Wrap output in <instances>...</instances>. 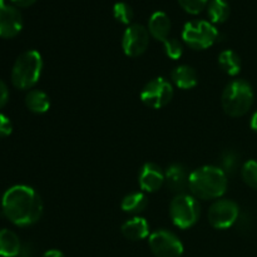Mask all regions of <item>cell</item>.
Here are the masks:
<instances>
[{
  "label": "cell",
  "instance_id": "f546056e",
  "mask_svg": "<svg viewBox=\"0 0 257 257\" xmlns=\"http://www.w3.org/2000/svg\"><path fill=\"white\" fill-rule=\"evenodd\" d=\"M37 0H12L13 4L18 8H28L32 7Z\"/></svg>",
  "mask_w": 257,
  "mask_h": 257
},
{
  "label": "cell",
  "instance_id": "f1b7e54d",
  "mask_svg": "<svg viewBox=\"0 0 257 257\" xmlns=\"http://www.w3.org/2000/svg\"><path fill=\"white\" fill-rule=\"evenodd\" d=\"M236 225L238 226V231H240V230L241 231L250 230L251 221H250V217H248V215H241V213H240V217H238Z\"/></svg>",
  "mask_w": 257,
  "mask_h": 257
},
{
  "label": "cell",
  "instance_id": "30bf717a",
  "mask_svg": "<svg viewBox=\"0 0 257 257\" xmlns=\"http://www.w3.org/2000/svg\"><path fill=\"white\" fill-rule=\"evenodd\" d=\"M150 32L142 24H131L122 37L123 52L127 57L136 58L142 55L150 45Z\"/></svg>",
  "mask_w": 257,
  "mask_h": 257
},
{
  "label": "cell",
  "instance_id": "ac0fdd59",
  "mask_svg": "<svg viewBox=\"0 0 257 257\" xmlns=\"http://www.w3.org/2000/svg\"><path fill=\"white\" fill-rule=\"evenodd\" d=\"M25 105L34 114H44L50 108L49 95L40 89H30L25 95Z\"/></svg>",
  "mask_w": 257,
  "mask_h": 257
},
{
  "label": "cell",
  "instance_id": "6da1fadb",
  "mask_svg": "<svg viewBox=\"0 0 257 257\" xmlns=\"http://www.w3.org/2000/svg\"><path fill=\"white\" fill-rule=\"evenodd\" d=\"M2 208L4 216L13 225L28 227L42 218L44 206L34 188L27 185H15L3 195Z\"/></svg>",
  "mask_w": 257,
  "mask_h": 257
},
{
  "label": "cell",
  "instance_id": "9c48e42d",
  "mask_svg": "<svg viewBox=\"0 0 257 257\" xmlns=\"http://www.w3.org/2000/svg\"><path fill=\"white\" fill-rule=\"evenodd\" d=\"M240 213V207L235 201L218 198L208 208L207 218L210 225L216 230H227L236 225Z\"/></svg>",
  "mask_w": 257,
  "mask_h": 257
},
{
  "label": "cell",
  "instance_id": "d4e9b609",
  "mask_svg": "<svg viewBox=\"0 0 257 257\" xmlns=\"http://www.w3.org/2000/svg\"><path fill=\"white\" fill-rule=\"evenodd\" d=\"M163 47H165V53L170 59L177 60L182 57L183 54V44L176 38H168L167 40L163 42Z\"/></svg>",
  "mask_w": 257,
  "mask_h": 257
},
{
  "label": "cell",
  "instance_id": "4fadbf2b",
  "mask_svg": "<svg viewBox=\"0 0 257 257\" xmlns=\"http://www.w3.org/2000/svg\"><path fill=\"white\" fill-rule=\"evenodd\" d=\"M190 175L187 167L182 163H173L165 171V185L175 195L186 193L190 185Z\"/></svg>",
  "mask_w": 257,
  "mask_h": 257
},
{
  "label": "cell",
  "instance_id": "d6986e66",
  "mask_svg": "<svg viewBox=\"0 0 257 257\" xmlns=\"http://www.w3.org/2000/svg\"><path fill=\"white\" fill-rule=\"evenodd\" d=\"M218 64H220L221 69L230 77H236V75L240 74L241 68H242L240 55L232 49H226L220 53Z\"/></svg>",
  "mask_w": 257,
  "mask_h": 257
},
{
  "label": "cell",
  "instance_id": "1f68e13d",
  "mask_svg": "<svg viewBox=\"0 0 257 257\" xmlns=\"http://www.w3.org/2000/svg\"><path fill=\"white\" fill-rule=\"evenodd\" d=\"M250 127H251V130L253 131V132L257 133V110H256L255 113H253L252 117H251Z\"/></svg>",
  "mask_w": 257,
  "mask_h": 257
},
{
  "label": "cell",
  "instance_id": "836d02e7",
  "mask_svg": "<svg viewBox=\"0 0 257 257\" xmlns=\"http://www.w3.org/2000/svg\"><path fill=\"white\" fill-rule=\"evenodd\" d=\"M0 257H3V256H0Z\"/></svg>",
  "mask_w": 257,
  "mask_h": 257
},
{
  "label": "cell",
  "instance_id": "cb8c5ba5",
  "mask_svg": "<svg viewBox=\"0 0 257 257\" xmlns=\"http://www.w3.org/2000/svg\"><path fill=\"white\" fill-rule=\"evenodd\" d=\"M241 176L248 187L257 190V161L250 160L243 163L241 167Z\"/></svg>",
  "mask_w": 257,
  "mask_h": 257
},
{
  "label": "cell",
  "instance_id": "7c38bea8",
  "mask_svg": "<svg viewBox=\"0 0 257 257\" xmlns=\"http://www.w3.org/2000/svg\"><path fill=\"white\" fill-rule=\"evenodd\" d=\"M138 183L145 192H157L165 185V171L157 163H145L140 170Z\"/></svg>",
  "mask_w": 257,
  "mask_h": 257
},
{
  "label": "cell",
  "instance_id": "d6a6232c",
  "mask_svg": "<svg viewBox=\"0 0 257 257\" xmlns=\"http://www.w3.org/2000/svg\"><path fill=\"white\" fill-rule=\"evenodd\" d=\"M4 5H7V4H5V0H0V8L4 7Z\"/></svg>",
  "mask_w": 257,
  "mask_h": 257
},
{
  "label": "cell",
  "instance_id": "277c9868",
  "mask_svg": "<svg viewBox=\"0 0 257 257\" xmlns=\"http://www.w3.org/2000/svg\"><path fill=\"white\" fill-rule=\"evenodd\" d=\"M43 58L34 49L22 53L15 60L12 69V83L17 89L29 90L37 85L42 77Z\"/></svg>",
  "mask_w": 257,
  "mask_h": 257
},
{
  "label": "cell",
  "instance_id": "5b68a950",
  "mask_svg": "<svg viewBox=\"0 0 257 257\" xmlns=\"http://www.w3.org/2000/svg\"><path fill=\"white\" fill-rule=\"evenodd\" d=\"M170 216L173 225L181 230L193 227L201 217V205L190 193L176 195L170 203Z\"/></svg>",
  "mask_w": 257,
  "mask_h": 257
},
{
  "label": "cell",
  "instance_id": "603a6c76",
  "mask_svg": "<svg viewBox=\"0 0 257 257\" xmlns=\"http://www.w3.org/2000/svg\"><path fill=\"white\" fill-rule=\"evenodd\" d=\"M113 17L120 24L131 25L132 24L133 17H135V12H133V8L128 3L118 2L113 7Z\"/></svg>",
  "mask_w": 257,
  "mask_h": 257
},
{
  "label": "cell",
  "instance_id": "9a60e30c",
  "mask_svg": "<svg viewBox=\"0 0 257 257\" xmlns=\"http://www.w3.org/2000/svg\"><path fill=\"white\" fill-rule=\"evenodd\" d=\"M171 19L165 12H155L148 19V32L152 38L160 42H165L170 38Z\"/></svg>",
  "mask_w": 257,
  "mask_h": 257
},
{
  "label": "cell",
  "instance_id": "ffe728a7",
  "mask_svg": "<svg viewBox=\"0 0 257 257\" xmlns=\"http://www.w3.org/2000/svg\"><path fill=\"white\" fill-rule=\"evenodd\" d=\"M148 198L143 192H132L124 196L120 202V208L125 213L138 216L147 208Z\"/></svg>",
  "mask_w": 257,
  "mask_h": 257
},
{
  "label": "cell",
  "instance_id": "8fae6325",
  "mask_svg": "<svg viewBox=\"0 0 257 257\" xmlns=\"http://www.w3.org/2000/svg\"><path fill=\"white\" fill-rule=\"evenodd\" d=\"M23 15L14 5L0 8V38L12 39L23 29Z\"/></svg>",
  "mask_w": 257,
  "mask_h": 257
},
{
  "label": "cell",
  "instance_id": "4316f807",
  "mask_svg": "<svg viewBox=\"0 0 257 257\" xmlns=\"http://www.w3.org/2000/svg\"><path fill=\"white\" fill-rule=\"evenodd\" d=\"M13 132V123L9 117L0 113V137H8Z\"/></svg>",
  "mask_w": 257,
  "mask_h": 257
},
{
  "label": "cell",
  "instance_id": "7a4b0ae2",
  "mask_svg": "<svg viewBox=\"0 0 257 257\" xmlns=\"http://www.w3.org/2000/svg\"><path fill=\"white\" fill-rule=\"evenodd\" d=\"M228 176L218 166H202L190 175L188 190L197 200H218L227 191Z\"/></svg>",
  "mask_w": 257,
  "mask_h": 257
},
{
  "label": "cell",
  "instance_id": "3957f363",
  "mask_svg": "<svg viewBox=\"0 0 257 257\" xmlns=\"http://www.w3.org/2000/svg\"><path fill=\"white\" fill-rule=\"evenodd\" d=\"M255 102V92L247 80L233 79L222 92V108L230 117H243L250 112Z\"/></svg>",
  "mask_w": 257,
  "mask_h": 257
},
{
  "label": "cell",
  "instance_id": "ba28073f",
  "mask_svg": "<svg viewBox=\"0 0 257 257\" xmlns=\"http://www.w3.org/2000/svg\"><path fill=\"white\" fill-rule=\"evenodd\" d=\"M148 245L156 257H182L185 252L180 237L166 228L153 231L148 237Z\"/></svg>",
  "mask_w": 257,
  "mask_h": 257
},
{
  "label": "cell",
  "instance_id": "44dd1931",
  "mask_svg": "<svg viewBox=\"0 0 257 257\" xmlns=\"http://www.w3.org/2000/svg\"><path fill=\"white\" fill-rule=\"evenodd\" d=\"M230 5L227 0H210L207 5V15L210 22L215 24H222L230 17Z\"/></svg>",
  "mask_w": 257,
  "mask_h": 257
},
{
  "label": "cell",
  "instance_id": "484cf974",
  "mask_svg": "<svg viewBox=\"0 0 257 257\" xmlns=\"http://www.w3.org/2000/svg\"><path fill=\"white\" fill-rule=\"evenodd\" d=\"M210 3V0H178L180 7L185 10L186 13L192 15H197L206 9Z\"/></svg>",
  "mask_w": 257,
  "mask_h": 257
},
{
  "label": "cell",
  "instance_id": "4dcf8cb0",
  "mask_svg": "<svg viewBox=\"0 0 257 257\" xmlns=\"http://www.w3.org/2000/svg\"><path fill=\"white\" fill-rule=\"evenodd\" d=\"M42 257H65V256L62 251L53 248V250L45 251V252L42 255Z\"/></svg>",
  "mask_w": 257,
  "mask_h": 257
},
{
  "label": "cell",
  "instance_id": "2e32d148",
  "mask_svg": "<svg viewBox=\"0 0 257 257\" xmlns=\"http://www.w3.org/2000/svg\"><path fill=\"white\" fill-rule=\"evenodd\" d=\"M171 80H172V84H175L180 89L188 90L198 84V75L195 68L182 64L176 67L171 72Z\"/></svg>",
  "mask_w": 257,
  "mask_h": 257
},
{
  "label": "cell",
  "instance_id": "7402d4cb",
  "mask_svg": "<svg viewBox=\"0 0 257 257\" xmlns=\"http://www.w3.org/2000/svg\"><path fill=\"white\" fill-rule=\"evenodd\" d=\"M240 155L235 150H225L220 156V165L218 167L227 176H232L237 172L240 167Z\"/></svg>",
  "mask_w": 257,
  "mask_h": 257
},
{
  "label": "cell",
  "instance_id": "5bb4252c",
  "mask_svg": "<svg viewBox=\"0 0 257 257\" xmlns=\"http://www.w3.org/2000/svg\"><path fill=\"white\" fill-rule=\"evenodd\" d=\"M150 223L145 217L135 216L125 221L120 227V232L127 240L130 241H141L150 237Z\"/></svg>",
  "mask_w": 257,
  "mask_h": 257
},
{
  "label": "cell",
  "instance_id": "52a82bcc",
  "mask_svg": "<svg viewBox=\"0 0 257 257\" xmlns=\"http://www.w3.org/2000/svg\"><path fill=\"white\" fill-rule=\"evenodd\" d=\"M175 89L173 84L163 77L150 80L141 90V100L145 105L152 109H161L172 100Z\"/></svg>",
  "mask_w": 257,
  "mask_h": 257
},
{
  "label": "cell",
  "instance_id": "8992f818",
  "mask_svg": "<svg viewBox=\"0 0 257 257\" xmlns=\"http://www.w3.org/2000/svg\"><path fill=\"white\" fill-rule=\"evenodd\" d=\"M220 38V32L210 20H191L182 30V40L193 50H205L212 47Z\"/></svg>",
  "mask_w": 257,
  "mask_h": 257
},
{
  "label": "cell",
  "instance_id": "e0dca14e",
  "mask_svg": "<svg viewBox=\"0 0 257 257\" xmlns=\"http://www.w3.org/2000/svg\"><path fill=\"white\" fill-rule=\"evenodd\" d=\"M22 252V242L14 231L9 228L0 230V256L18 257Z\"/></svg>",
  "mask_w": 257,
  "mask_h": 257
},
{
  "label": "cell",
  "instance_id": "83f0119b",
  "mask_svg": "<svg viewBox=\"0 0 257 257\" xmlns=\"http://www.w3.org/2000/svg\"><path fill=\"white\" fill-rule=\"evenodd\" d=\"M9 88H8L7 83L3 79H0V109L7 105L9 102Z\"/></svg>",
  "mask_w": 257,
  "mask_h": 257
}]
</instances>
